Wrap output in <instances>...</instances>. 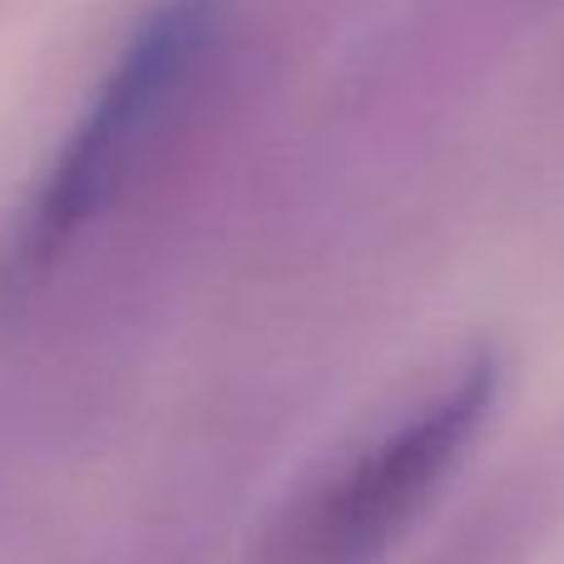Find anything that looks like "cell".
Returning <instances> with one entry per match:
<instances>
[{
  "label": "cell",
  "instance_id": "1",
  "mask_svg": "<svg viewBox=\"0 0 564 564\" xmlns=\"http://www.w3.org/2000/svg\"><path fill=\"white\" fill-rule=\"evenodd\" d=\"M224 0H159L124 45L119 65L109 69L105 89L95 95L79 134L65 144L55 174L45 178L30 218L20 224L10 268L35 273L55 263L139 174L154 139L184 105L188 85L208 59L218 35Z\"/></svg>",
  "mask_w": 564,
  "mask_h": 564
},
{
  "label": "cell",
  "instance_id": "2",
  "mask_svg": "<svg viewBox=\"0 0 564 564\" xmlns=\"http://www.w3.org/2000/svg\"><path fill=\"white\" fill-rule=\"evenodd\" d=\"M496 391V367L476 361L416 421L367 446L273 525L258 564H371L436 496Z\"/></svg>",
  "mask_w": 564,
  "mask_h": 564
}]
</instances>
